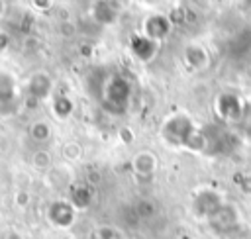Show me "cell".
<instances>
[{
	"label": "cell",
	"instance_id": "3957f363",
	"mask_svg": "<svg viewBox=\"0 0 251 239\" xmlns=\"http://www.w3.org/2000/svg\"><path fill=\"white\" fill-rule=\"evenodd\" d=\"M222 194L212 190V188H206V190H200L196 196H194V202H192V212L196 217H204L208 219L212 214L218 212V208L222 206Z\"/></svg>",
	"mask_w": 251,
	"mask_h": 239
},
{
	"label": "cell",
	"instance_id": "5b68a950",
	"mask_svg": "<svg viewBox=\"0 0 251 239\" xmlns=\"http://www.w3.org/2000/svg\"><path fill=\"white\" fill-rule=\"evenodd\" d=\"M241 112H243V104H241V100L235 94L224 92L222 96H218V100H216V114L224 121L237 123L239 118H241Z\"/></svg>",
	"mask_w": 251,
	"mask_h": 239
},
{
	"label": "cell",
	"instance_id": "7c38bea8",
	"mask_svg": "<svg viewBox=\"0 0 251 239\" xmlns=\"http://www.w3.org/2000/svg\"><path fill=\"white\" fill-rule=\"evenodd\" d=\"M90 202H92V192H90L86 186H76V188L73 190V194H71V204L75 206V210H76V208L82 210V208H86Z\"/></svg>",
	"mask_w": 251,
	"mask_h": 239
},
{
	"label": "cell",
	"instance_id": "ba28073f",
	"mask_svg": "<svg viewBox=\"0 0 251 239\" xmlns=\"http://www.w3.org/2000/svg\"><path fill=\"white\" fill-rule=\"evenodd\" d=\"M129 45H131V53H133L139 61H143V63L151 61V59L157 55V51H159V43L151 41L149 37H145V35H141V33L133 35Z\"/></svg>",
	"mask_w": 251,
	"mask_h": 239
},
{
	"label": "cell",
	"instance_id": "9a60e30c",
	"mask_svg": "<svg viewBox=\"0 0 251 239\" xmlns=\"http://www.w3.org/2000/svg\"><path fill=\"white\" fill-rule=\"evenodd\" d=\"M29 135L35 139V141H47L49 135H51V127L47 121H33L31 127H29Z\"/></svg>",
	"mask_w": 251,
	"mask_h": 239
},
{
	"label": "cell",
	"instance_id": "52a82bcc",
	"mask_svg": "<svg viewBox=\"0 0 251 239\" xmlns=\"http://www.w3.org/2000/svg\"><path fill=\"white\" fill-rule=\"evenodd\" d=\"M171 31V22L161 16V14H151L145 22H143V35L149 37L151 41L159 43L161 39H165Z\"/></svg>",
	"mask_w": 251,
	"mask_h": 239
},
{
	"label": "cell",
	"instance_id": "8992f818",
	"mask_svg": "<svg viewBox=\"0 0 251 239\" xmlns=\"http://www.w3.org/2000/svg\"><path fill=\"white\" fill-rule=\"evenodd\" d=\"M75 206L71 204V202H65V200H57V202H53V204H49V208H47V217H49V221L55 225V227H69V225H73V221H75Z\"/></svg>",
	"mask_w": 251,
	"mask_h": 239
},
{
	"label": "cell",
	"instance_id": "30bf717a",
	"mask_svg": "<svg viewBox=\"0 0 251 239\" xmlns=\"http://www.w3.org/2000/svg\"><path fill=\"white\" fill-rule=\"evenodd\" d=\"M155 167H157V159H155V155L153 153H149V151H141L139 155H135V159H133V168H135V172L137 174H151L153 170H155Z\"/></svg>",
	"mask_w": 251,
	"mask_h": 239
},
{
	"label": "cell",
	"instance_id": "8fae6325",
	"mask_svg": "<svg viewBox=\"0 0 251 239\" xmlns=\"http://www.w3.org/2000/svg\"><path fill=\"white\" fill-rule=\"evenodd\" d=\"M186 63L192 67V69H202V67H206V63H208V57H206V51L202 49V47H198V45H190V47H186Z\"/></svg>",
	"mask_w": 251,
	"mask_h": 239
},
{
	"label": "cell",
	"instance_id": "e0dca14e",
	"mask_svg": "<svg viewBox=\"0 0 251 239\" xmlns=\"http://www.w3.org/2000/svg\"><path fill=\"white\" fill-rule=\"evenodd\" d=\"M239 127L245 135L251 137V102H245L243 104V112H241V118H239Z\"/></svg>",
	"mask_w": 251,
	"mask_h": 239
},
{
	"label": "cell",
	"instance_id": "9c48e42d",
	"mask_svg": "<svg viewBox=\"0 0 251 239\" xmlns=\"http://www.w3.org/2000/svg\"><path fill=\"white\" fill-rule=\"evenodd\" d=\"M27 90L35 100H43L51 92V78L45 72H35L27 82Z\"/></svg>",
	"mask_w": 251,
	"mask_h": 239
},
{
	"label": "cell",
	"instance_id": "ac0fdd59",
	"mask_svg": "<svg viewBox=\"0 0 251 239\" xmlns=\"http://www.w3.org/2000/svg\"><path fill=\"white\" fill-rule=\"evenodd\" d=\"M63 153H65L67 159H76V157H80V147L76 143H67Z\"/></svg>",
	"mask_w": 251,
	"mask_h": 239
},
{
	"label": "cell",
	"instance_id": "d6986e66",
	"mask_svg": "<svg viewBox=\"0 0 251 239\" xmlns=\"http://www.w3.org/2000/svg\"><path fill=\"white\" fill-rule=\"evenodd\" d=\"M8 45H10V35H8L6 31H2V29H0V51L8 49Z\"/></svg>",
	"mask_w": 251,
	"mask_h": 239
},
{
	"label": "cell",
	"instance_id": "6da1fadb",
	"mask_svg": "<svg viewBox=\"0 0 251 239\" xmlns=\"http://www.w3.org/2000/svg\"><path fill=\"white\" fill-rule=\"evenodd\" d=\"M161 137L173 147H186L192 151H204L206 141L202 129H196L192 120L182 114L167 118L161 125Z\"/></svg>",
	"mask_w": 251,
	"mask_h": 239
},
{
	"label": "cell",
	"instance_id": "4fadbf2b",
	"mask_svg": "<svg viewBox=\"0 0 251 239\" xmlns=\"http://www.w3.org/2000/svg\"><path fill=\"white\" fill-rule=\"evenodd\" d=\"M14 80L8 76V74H4V72H0V104H8V102H12L14 100Z\"/></svg>",
	"mask_w": 251,
	"mask_h": 239
},
{
	"label": "cell",
	"instance_id": "5bb4252c",
	"mask_svg": "<svg viewBox=\"0 0 251 239\" xmlns=\"http://www.w3.org/2000/svg\"><path fill=\"white\" fill-rule=\"evenodd\" d=\"M73 112V102L67 98V96H57L55 102H53V114L61 120H65L69 114Z\"/></svg>",
	"mask_w": 251,
	"mask_h": 239
},
{
	"label": "cell",
	"instance_id": "ffe728a7",
	"mask_svg": "<svg viewBox=\"0 0 251 239\" xmlns=\"http://www.w3.org/2000/svg\"><path fill=\"white\" fill-rule=\"evenodd\" d=\"M0 239H22V235H20L16 229H6Z\"/></svg>",
	"mask_w": 251,
	"mask_h": 239
},
{
	"label": "cell",
	"instance_id": "277c9868",
	"mask_svg": "<svg viewBox=\"0 0 251 239\" xmlns=\"http://www.w3.org/2000/svg\"><path fill=\"white\" fill-rule=\"evenodd\" d=\"M237 219H239L237 210H235L231 204H222V206L218 208V212L212 214L206 221H208V225H210L214 231H218V233H227V231H231V229L237 225Z\"/></svg>",
	"mask_w": 251,
	"mask_h": 239
},
{
	"label": "cell",
	"instance_id": "7402d4cb",
	"mask_svg": "<svg viewBox=\"0 0 251 239\" xmlns=\"http://www.w3.org/2000/svg\"><path fill=\"white\" fill-rule=\"evenodd\" d=\"M4 8H6V2H0V16H2V14H4V12H6V10H4Z\"/></svg>",
	"mask_w": 251,
	"mask_h": 239
},
{
	"label": "cell",
	"instance_id": "7a4b0ae2",
	"mask_svg": "<svg viewBox=\"0 0 251 239\" xmlns=\"http://www.w3.org/2000/svg\"><path fill=\"white\" fill-rule=\"evenodd\" d=\"M131 98V82L122 72H108L100 80L98 102L112 114H124L129 106Z\"/></svg>",
	"mask_w": 251,
	"mask_h": 239
},
{
	"label": "cell",
	"instance_id": "44dd1931",
	"mask_svg": "<svg viewBox=\"0 0 251 239\" xmlns=\"http://www.w3.org/2000/svg\"><path fill=\"white\" fill-rule=\"evenodd\" d=\"M16 202H18L20 206H27V202H29V194H27V192H18Z\"/></svg>",
	"mask_w": 251,
	"mask_h": 239
},
{
	"label": "cell",
	"instance_id": "2e32d148",
	"mask_svg": "<svg viewBox=\"0 0 251 239\" xmlns=\"http://www.w3.org/2000/svg\"><path fill=\"white\" fill-rule=\"evenodd\" d=\"M31 163L37 170H47L51 167V155L47 151H35L31 157Z\"/></svg>",
	"mask_w": 251,
	"mask_h": 239
}]
</instances>
